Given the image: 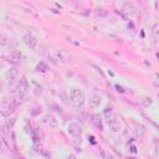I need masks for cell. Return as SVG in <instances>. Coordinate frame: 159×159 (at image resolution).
<instances>
[{
    "mask_svg": "<svg viewBox=\"0 0 159 159\" xmlns=\"http://www.w3.org/2000/svg\"><path fill=\"white\" fill-rule=\"evenodd\" d=\"M88 141H90L92 144H96V141H94V137H93V135H88Z\"/></svg>",
    "mask_w": 159,
    "mask_h": 159,
    "instance_id": "cell-26",
    "label": "cell"
},
{
    "mask_svg": "<svg viewBox=\"0 0 159 159\" xmlns=\"http://www.w3.org/2000/svg\"><path fill=\"white\" fill-rule=\"evenodd\" d=\"M135 10H137V8L132 2H127L123 4V11L127 14H134Z\"/></svg>",
    "mask_w": 159,
    "mask_h": 159,
    "instance_id": "cell-10",
    "label": "cell"
},
{
    "mask_svg": "<svg viewBox=\"0 0 159 159\" xmlns=\"http://www.w3.org/2000/svg\"><path fill=\"white\" fill-rule=\"evenodd\" d=\"M67 131L72 137H80L81 135V127L77 123H70L67 127Z\"/></svg>",
    "mask_w": 159,
    "mask_h": 159,
    "instance_id": "cell-7",
    "label": "cell"
},
{
    "mask_svg": "<svg viewBox=\"0 0 159 159\" xmlns=\"http://www.w3.org/2000/svg\"><path fill=\"white\" fill-rule=\"evenodd\" d=\"M122 128H123V124H122V122H121V119H116L111 126H110V129L112 131V132H114V133H118V132H121L122 131Z\"/></svg>",
    "mask_w": 159,
    "mask_h": 159,
    "instance_id": "cell-11",
    "label": "cell"
},
{
    "mask_svg": "<svg viewBox=\"0 0 159 159\" xmlns=\"http://www.w3.org/2000/svg\"><path fill=\"white\" fill-rule=\"evenodd\" d=\"M134 132H135V134H137V135L142 137V135L144 134V132H145V131H144V128H143V126H138V124H137V126H135V131H134Z\"/></svg>",
    "mask_w": 159,
    "mask_h": 159,
    "instance_id": "cell-19",
    "label": "cell"
},
{
    "mask_svg": "<svg viewBox=\"0 0 159 159\" xmlns=\"http://www.w3.org/2000/svg\"><path fill=\"white\" fill-rule=\"evenodd\" d=\"M42 123L45 126H47L51 129H57V127H59V122H57L56 117L54 114H50V113L45 114L44 117H42Z\"/></svg>",
    "mask_w": 159,
    "mask_h": 159,
    "instance_id": "cell-2",
    "label": "cell"
},
{
    "mask_svg": "<svg viewBox=\"0 0 159 159\" xmlns=\"http://www.w3.org/2000/svg\"><path fill=\"white\" fill-rule=\"evenodd\" d=\"M0 39H2V40H0V44H2V46H5L6 44H8V37L3 34L2 35V37H0Z\"/></svg>",
    "mask_w": 159,
    "mask_h": 159,
    "instance_id": "cell-21",
    "label": "cell"
},
{
    "mask_svg": "<svg viewBox=\"0 0 159 159\" xmlns=\"http://www.w3.org/2000/svg\"><path fill=\"white\" fill-rule=\"evenodd\" d=\"M111 112H113L111 107H107V108H106V110H104V114H107V113H111Z\"/></svg>",
    "mask_w": 159,
    "mask_h": 159,
    "instance_id": "cell-30",
    "label": "cell"
},
{
    "mask_svg": "<svg viewBox=\"0 0 159 159\" xmlns=\"http://www.w3.org/2000/svg\"><path fill=\"white\" fill-rule=\"evenodd\" d=\"M66 159H77V157H76V154H70V155H67Z\"/></svg>",
    "mask_w": 159,
    "mask_h": 159,
    "instance_id": "cell-29",
    "label": "cell"
},
{
    "mask_svg": "<svg viewBox=\"0 0 159 159\" xmlns=\"http://www.w3.org/2000/svg\"><path fill=\"white\" fill-rule=\"evenodd\" d=\"M100 154H101V158L104 159V157H106V154H107V152H106L104 149H100Z\"/></svg>",
    "mask_w": 159,
    "mask_h": 159,
    "instance_id": "cell-24",
    "label": "cell"
},
{
    "mask_svg": "<svg viewBox=\"0 0 159 159\" xmlns=\"http://www.w3.org/2000/svg\"><path fill=\"white\" fill-rule=\"evenodd\" d=\"M73 141H75L76 143H80V144H81V142H82L81 135H80V137H73Z\"/></svg>",
    "mask_w": 159,
    "mask_h": 159,
    "instance_id": "cell-25",
    "label": "cell"
},
{
    "mask_svg": "<svg viewBox=\"0 0 159 159\" xmlns=\"http://www.w3.org/2000/svg\"><path fill=\"white\" fill-rule=\"evenodd\" d=\"M96 14H97L98 16H106V15H107L108 13L104 9H97V10H96Z\"/></svg>",
    "mask_w": 159,
    "mask_h": 159,
    "instance_id": "cell-20",
    "label": "cell"
},
{
    "mask_svg": "<svg viewBox=\"0 0 159 159\" xmlns=\"http://www.w3.org/2000/svg\"><path fill=\"white\" fill-rule=\"evenodd\" d=\"M153 33H154L155 39H158V40H159V25H157V26H155V29H154Z\"/></svg>",
    "mask_w": 159,
    "mask_h": 159,
    "instance_id": "cell-22",
    "label": "cell"
},
{
    "mask_svg": "<svg viewBox=\"0 0 159 159\" xmlns=\"http://www.w3.org/2000/svg\"><path fill=\"white\" fill-rule=\"evenodd\" d=\"M131 152H132L133 154L137 153V147H135V145H131Z\"/></svg>",
    "mask_w": 159,
    "mask_h": 159,
    "instance_id": "cell-27",
    "label": "cell"
},
{
    "mask_svg": "<svg viewBox=\"0 0 159 159\" xmlns=\"http://www.w3.org/2000/svg\"><path fill=\"white\" fill-rule=\"evenodd\" d=\"M25 101H26V96H25V94L24 93H17L16 96H15V98L11 102L15 104V107H19V106L23 104Z\"/></svg>",
    "mask_w": 159,
    "mask_h": 159,
    "instance_id": "cell-13",
    "label": "cell"
},
{
    "mask_svg": "<svg viewBox=\"0 0 159 159\" xmlns=\"http://www.w3.org/2000/svg\"><path fill=\"white\" fill-rule=\"evenodd\" d=\"M90 121L100 132L103 131V123H102V119H101V116L98 113H92L90 116Z\"/></svg>",
    "mask_w": 159,
    "mask_h": 159,
    "instance_id": "cell-4",
    "label": "cell"
},
{
    "mask_svg": "<svg viewBox=\"0 0 159 159\" xmlns=\"http://www.w3.org/2000/svg\"><path fill=\"white\" fill-rule=\"evenodd\" d=\"M17 77H19V72H17L16 68H10V70H8V72H6V78H8V83L9 84H13L17 80Z\"/></svg>",
    "mask_w": 159,
    "mask_h": 159,
    "instance_id": "cell-8",
    "label": "cell"
},
{
    "mask_svg": "<svg viewBox=\"0 0 159 159\" xmlns=\"http://www.w3.org/2000/svg\"><path fill=\"white\" fill-rule=\"evenodd\" d=\"M56 56L59 60H62V61H68L71 60V55H70V52L66 51V50H60L56 52Z\"/></svg>",
    "mask_w": 159,
    "mask_h": 159,
    "instance_id": "cell-12",
    "label": "cell"
},
{
    "mask_svg": "<svg viewBox=\"0 0 159 159\" xmlns=\"http://www.w3.org/2000/svg\"><path fill=\"white\" fill-rule=\"evenodd\" d=\"M21 57H23V54H21L20 50H13L10 52V59H11L13 62H19Z\"/></svg>",
    "mask_w": 159,
    "mask_h": 159,
    "instance_id": "cell-14",
    "label": "cell"
},
{
    "mask_svg": "<svg viewBox=\"0 0 159 159\" xmlns=\"http://www.w3.org/2000/svg\"><path fill=\"white\" fill-rule=\"evenodd\" d=\"M16 90L19 93H26L29 90H30V84H29V81L26 78V76H21L19 82H17V86H16Z\"/></svg>",
    "mask_w": 159,
    "mask_h": 159,
    "instance_id": "cell-3",
    "label": "cell"
},
{
    "mask_svg": "<svg viewBox=\"0 0 159 159\" xmlns=\"http://www.w3.org/2000/svg\"><path fill=\"white\" fill-rule=\"evenodd\" d=\"M114 87H116V90H117L118 92H121V93H123V92H124V88L121 86V84H116Z\"/></svg>",
    "mask_w": 159,
    "mask_h": 159,
    "instance_id": "cell-23",
    "label": "cell"
},
{
    "mask_svg": "<svg viewBox=\"0 0 159 159\" xmlns=\"http://www.w3.org/2000/svg\"><path fill=\"white\" fill-rule=\"evenodd\" d=\"M104 159H114V157L111 153H107V154H106V157H104Z\"/></svg>",
    "mask_w": 159,
    "mask_h": 159,
    "instance_id": "cell-28",
    "label": "cell"
},
{
    "mask_svg": "<svg viewBox=\"0 0 159 159\" xmlns=\"http://www.w3.org/2000/svg\"><path fill=\"white\" fill-rule=\"evenodd\" d=\"M153 102V100L151 97H142L141 98V103L144 106V107H148V106H151Z\"/></svg>",
    "mask_w": 159,
    "mask_h": 159,
    "instance_id": "cell-17",
    "label": "cell"
},
{
    "mask_svg": "<svg viewBox=\"0 0 159 159\" xmlns=\"http://www.w3.org/2000/svg\"><path fill=\"white\" fill-rule=\"evenodd\" d=\"M36 70H37L39 72H46V71L49 70V66H47L46 62L40 61V62L37 63V66H36Z\"/></svg>",
    "mask_w": 159,
    "mask_h": 159,
    "instance_id": "cell-16",
    "label": "cell"
},
{
    "mask_svg": "<svg viewBox=\"0 0 159 159\" xmlns=\"http://www.w3.org/2000/svg\"><path fill=\"white\" fill-rule=\"evenodd\" d=\"M117 118H118L117 116H116L113 112H111V113H107V114H106V119H104V121H106V123H107L108 126H111Z\"/></svg>",
    "mask_w": 159,
    "mask_h": 159,
    "instance_id": "cell-15",
    "label": "cell"
},
{
    "mask_svg": "<svg viewBox=\"0 0 159 159\" xmlns=\"http://www.w3.org/2000/svg\"><path fill=\"white\" fill-rule=\"evenodd\" d=\"M23 41H24V44H25L29 49H31V50H34V49L36 47V45H37V40H36V37L33 36L31 34H26V35H24Z\"/></svg>",
    "mask_w": 159,
    "mask_h": 159,
    "instance_id": "cell-5",
    "label": "cell"
},
{
    "mask_svg": "<svg viewBox=\"0 0 159 159\" xmlns=\"http://www.w3.org/2000/svg\"><path fill=\"white\" fill-rule=\"evenodd\" d=\"M101 102H102V98H101L100 94H97V93L91 94L90 98H88V104H90V107H92V108H97V107H100Z\"/></svg>",
    "mask_w": 159,
    "mask_h": 159,
    "instance_id": "cell-6",
    "label": "cell"
},
{
    "mask_svg": "<svg viewBox=\"0 0 159 159\" xmlns=\"http://www.w3.org/2000/svg\"><path fill=\"white\" fill-rule=\"evenodd\" d=\"M70 100H71V103L75 106L76 108H81L84 104V102H86V97H84L83 91L80 88H76V87L70 91Z\"/></svg>",
    "mask_w": 159,
    "mask_h": 159,
    "instance_id": "cell-1",
    "label": "cell"
},
{
    "mask_svg": "<svg viewBox=\"0 0 159 159\" xmlns=\"http://www.w3.org/2000/svg\"><path fill=\"white\" fill-rule=\"evenodd\" d=\"M15 122H16V117H9L6 119V122H5V126H8L9 128H13V126L15 124Z\"/></svg>",
    "mask_w": 159,
    "mask_h": 159,
    "instance_id": "cell-18",
    "label": "cell"
},
{
    "mask_svg": "<svg viewBox=\"0 0 159 159\" xmlns=\"http://www.w3.org/2000/svg\"><path fill=\"white\" fill-rule=\"evenodd\" d=\"M15 104L11 102V103H9V104H3L2 106V114L4 116V117H9L10 114H11L14 111H15Z\"/></svg>",
    "mask_w": 159,
    "mask_h": 159,
    "instance_id": "cell-9",
    "label": "cell"
}]
</instances>
